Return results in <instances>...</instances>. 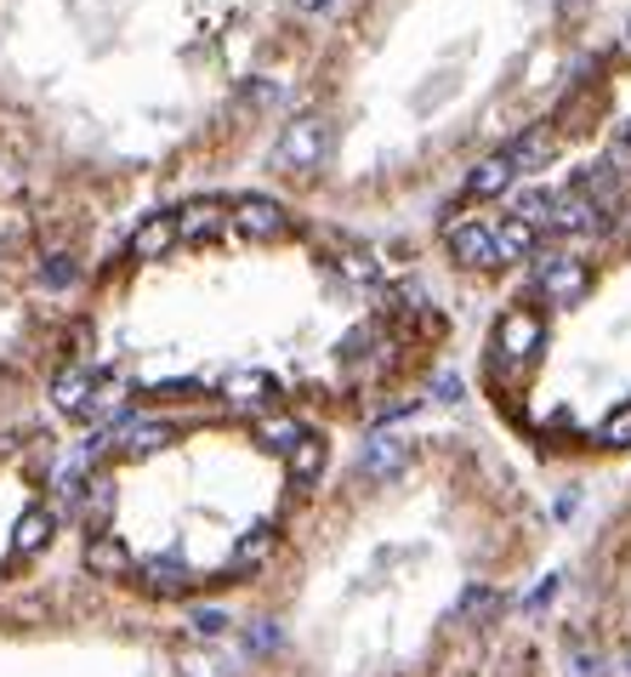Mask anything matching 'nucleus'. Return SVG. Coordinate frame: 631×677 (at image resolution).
Returning a JSON list of instances; mask_svg holds the SVG:
<instances>
[{"label":"nucleus","instance_id":"b1692460","mask_svg":"<svg viewBox=\"0 0 631 677\" xmlns=\"http://www.w3.org/2000/svg\"><path fill=\"white\" fill-rule=\"evenodd\" d=\"M279 644H284V633H279V620H268V615L246 620V655L268 660V655H279Z\"/></svg>","mask_w":631,"mask_h":677},{"label":"nucleus","instance_id":"a211bd4d","mask_svg":"<svg viewBox=\"0 0 631 677\" xmlns=\"http://www.w3.org/2000/svg\"><path fill=\"white\" fill-rule=\"evenodd\" d=\"M512 160H507V149L501 155H490V160H478L472 166V177H467V193H472V200H495V193H507L512 188Z\"/></svg>","mask_w":631,"mask_h":677},{"label":"nucleus","instance_id":"cd10ccee","mask_svg":"<svg viewBox=\"0 0 631 677\" xmlns=\"http://www.w3.org/2000/svg\"><path fill=\"white\" fill-rule=\"evenodd\" d=\"M342 273L359 279V285H381V262H375L370 251H348V257H342Z\"/></svg>","mask_w":631,"mask_h":677},{"label":"nucleus","instance_id":"39448f33","mask_svg":"<svg viewBox=\"0 0 631 677\" xmlns=\"http://www.w3.org/2000/svg\"><path fill=\"white\" fill-rule=\"evenodd\" d=\"M410 467V439H399V432H370V445L359 450V472L370 484H387V478H399Z\"/></svg>","mask_w":631,"mask_h":677},{"label":"nucleus","instance_id":"4c0bfd02","mask_svg":"<svg viewBox=\"0 0 631 677\" xmlns=\"http://www.w3.org/2000/svg\"><path fill=\"white\" fill-rule=\"evenodd\" d=\"M625 58H631V29H625Z\"/></svg>","mask_w":631,"mask_h":677},{"label":"nucleus","instance_id":"ddd939ff","mask_svg":"<svg viewBox=\"0 0 631 677\" xmlns=\"http://www.w3.org/2000/svg\"><path fill=\"white\" fill-rule=\"evenodd\" d=\"M171 439H177V427H171V421H126L120 432H109V445H120L131 461L154 456V450H166Z\"/></svg>","mask_w":631,"mask_h":677},{"label":"nucleus","instance_id":"4468645a","mask_svg":"<svg viewBox=\"0 0 631 677\" xmlns=\"http://www.w3.org/2000/svg\"><path fill=\"white\" fill-rule=\"evenodd\" d=\"M91 394H97V370H86V365H69V370H58V381H52L58 410H63V416H74V421H86Z\"/></svg>","mask_w":631,"mask_h":677},{"label":"nucleus","instance_id":"6ab92c4d","mask_svg":"<svg viewBox=\"0 0 631 677\" xmlns=\"http://www.w3.org/2000/svg\"><path fill=\"white\" fill-rule=\"evenodd\" d=\"M324 456H330V450H324L319 432H302V439L284 450V472H290V484H313V478L324 472Z\"/></svg>","mask_w":631,"mask_h":677},{"label":"nucleus","instance_id":"423d86ee","mask_svg":"<svg viewBox=\"0 0 631 677\" xmlns=\"http://www.w3.org/2000/svg\"><path fill=\"white\" fill-rule=\"evenodd\" d=\"M114 501H120V484H114L109 472H91L86 490H80V524H86V536H109Z\"/></svg>","mask_w":631,"mask_h":677},{"label":"nucleus","instance_id":"72a5a7b5","mask_svg":"<svg viewBox=\"0 0 631 677\" xmlns=\"http://www.w3.org/2000/svg\"><path fill=\"white\" fill-rule=\"evenodd\" d=\"M246 97H251V103H279V86L257 80V86H246Z\"/></svg>","mask_w":631,"mask_h":677},{"label":"nucleus","instance_id":"6e6552de","mask_svg":"<svg viewBox=\"0 0 631 677\" xmlns=\"http://www.w3.org/2000/svg\"><path fill=\"white\" fill-rule=\"evenodd\" d=\"M450 257L461 268H501L495 257V228H483V222H455L450 228Z\"/></svg>","mask_w":631,"mask_h":677},{"label":"nucleus","instance_id":"f8f14e48","mask_svg":"<svg viewBox=\"0 0 631 677\" xmlns=\"http://www.w3.org/2000/svg\"><path fill=\"white\" fill-rule=\"evenodd\" d=\"M193 580H200V575H193V564L188 558H171V552H160V558L142 564V587L160 593V598H182Z\"/></svg>","mask_w":631,"mask_h":677},{"label":"nucleus","instance_id":"4be33fe9","mask_svg":"<svg viewBox=\"0 0 631 677\" xmlns=\"http://www.w3.org/2000/svg\"><path fill=\"white\" fill-rule=\"evenodd\" d=\"M495 257L501 262H523V257H535V228H529V222H501L495 228Z\"/></svg>","mask_w":631,"mask_h":677},{"label":"nucleus","instance_id":"1a4fd4ad","mask_svg":"<svg viewBox=\"0 0 631 677\" xmlns=\"http://www.w3.org/2000/svg\"><path fill=\"white\" fill-rule=\"evenodd\" d=\"M52 536H58V512L46 507V501H34V507L12 524V558L23 564V558L46 552V547H52Z\"/></svg>","mask_w":631,"mask_h":677},{"label":"nucleus","instance_id":"f3484780","mask_svg":"<svg viewBox=\"0 0 631 677\" xmlns=\"http://www.w3.org/2000/svg\"><path fill=\"white\" fill-rule=\"evenodd\" d=\"M222 394H228V405L257 410V405H273V399H279V381H273L268 370H233V376L222 381Z\"/></svg>","mask_w":631,"mask_h":677},{"label":"nucleus","instance_id":"2f4dec72","mask_svg":"<svg viewBox=\"0 0 631 677\" xmlns=\"http://www.w3.org/2000/svg\"><path fill=\"white\" fill-rule=\"evenodd\" d=\"M552 598H558V575H547V580H541V587H535V593H529V604H523V609H547Z\"/></svg>","mask_w":631,"mask_h":677},{"label":"nucleus","instance_id":"f03ea898","mask_svg":"<svg viewBox=\"0 0 631 677\" xmlns=\"http://www.w3.org/2000/svg\"><path fill=\"white\" fill-rule=\"evenodd\" d=\"M547 348V319L535 308H507L501 325H495V359L507 365H529Z\"/></svg>","mask_w":631,"mask_h":677},{"label":"nucleus","instance_id":"a878e982","mask_svg":"<svg viewBox=\"0 0 631 677\" xmlns=\"http://www.w3.org/2000/svg\"><path fill=\"white\" fill-rule=\"evenodd\" d=\"M518 222H529V228H541V222H552V193H541V188H529L523 200H518Z\"/></svg>","mask_w":631,"mask_h":677},{"label":"nucleus","instance_id":"aec40b11","mask_svg":"<svg viewBox=\"0 0 631 677\" xmlns=\"http://www.w3.org/2000/svg\"><path fill=\"white\" fill-rule=\"evenodd\" d=\"M598 222V206L587 200V193H552V222L547 228H558V233H587Z\"/></svg>","mask_w":631,"mask_h":677},{"label":"nucleus","instance_id":"bb28decb","mask_svg":"<svg viewBox=\"0 0 631 677\" xmlns=\"http://www.w3.org/2000/svg\"><path fill=\"white\" fill-rule=\"evenodd\" d=\"M188 633L193 638H222L228 633V615L222 609H188Z\"/></svg>","mask_w":631,"mask_h":677},{"label":"nucleus","instance_id":"9b49d317","mask_svg":"<svg viewBox=\"0 0 631 677\" xmlns=\"http://www.w3.org/2000/svg\"><path fill=\"white\" fill-rule=\"evenodd\" d=\"M86 569L97 580H126L137 569V558H131V547L120 536H86Z\"/></svg>","mask_w":631,"mask_h":677},{"label":"nucleus","instance_id":"e433bc0d","mask_svg":"<svg viewBox=\"0 0 631 677\" xmlns=\"http://www.w3.org/2000/svg\"><path fill=\"white\" fill-rule=\"evenodd\" d=\"M290 7H297V12H330L335 0H290Z\"/></svg>","mask_w":631,"mask_h":677},{"label":"nucleus","instance_id":"5701e85b","mask_svg":"<svg viewBox=\"0 0 631 677\" xmlns=\"http://www.w3.org/2000/svg\"><path fill=\"white\" fill-rule=\"evenodd\" d=\"M302 432H308V427H302V421H290V416H262V421H257V439H262L268 450H279V456L297 445Z\"/></svg>","mask_w":631,"mask_h":677},{"label":"nucleus","instance_id":"7ed1b4c3","mask_svg":"<svg viewBox=\"0 0 631 677\" xmlns=\"http://www.w3.org/2000/svg\"><path fill=\"white\" fill-rule=\"evenodd\" d=\"M228 217H233L239 233H246V239H262V246H273V239L290 233V211H284L279 200H268V193H239Z\"/></svg>","mask_w":631,"mask_h":677},{"label":"nucleus","instance_id":"473e14b6","mask_svg":"<svg viewBox=\"0 0 631 677\" xmlns=\"http://www.w3.org/2000/svg\"><path fill=\"white\" fill-rule=\"evenodd\" d=\"M46 285H74V262H69V257H52V268H46Z\"/></svg>","mask_w":631,"mask_h":677},{"label":"nucleus","instance_id":"9d476101","mask_svg":"<svg viewBox=\"0 0 631 677\" xmlns=\"http://www.w3.org/2000/svg\"><path fill=\"white\" fill-rule=\"evenodd\" d=\"M171 246H177V211H160V217H149V222H137L126 257H131V262H160Z\"/></svg>","mask_w":631,"mask_h":677},{"label":"nucleus","instance_id":"58836bf2","mask_svg":"<svg viewBox=\"0 0 631 677\" xmlns=\"http://www.w3.org/2000/svg\"><path fill=\"white\" fill-rule=\"evenodd\" d=\"M625 671H631V644H625Z\"/></svg>","mask_w":631,"mask_h":677},{"label":"nucleus","instance_id":"c85d7f7f","mask_svg":"<svg viewBox=\"0 0 631 677\" xmlns=\"http://www.w3.org/2000/svg\"><path fill=\"white\" fill-rule=\"evenodd\" d=\"M598 671H603V655L598 649H580V644L569 649V677H598Z\"/></svg>","mask_w":631,"mask_h":677},{"label":"nucleus","instance_id":"7c9ffc66","mask_svg":"<svg viewBox=\"0 0 631 677\" xmlns=\"http://www.w3.org/2000/svg\"><path fill=\"white\" fill-rule=\"evenodd\" d=\"M432 394H439L444 405H455V399H461V376H450V370H444V376H432Z\"/></svg>","mask_w":631,"mask_h":677},{"label":"nucleus","instance_id":"20e7f679","mask_svg":"<svg viewBox=\"0 0 631 677\" xmlns=\"http://www.w3.org/2000/svg\"><path fill=\"white\" fill-rule=\"evenodd\" d=\"M535 285H541V297H547V302L574 308V302L592 290V273H587V262H574V257H541Z\"/></svg>","mask_w":631,"mask_h":677},{"label":"nucleus","instance_id":"f704fd0d","mask_svg":"<svg viewBox=\"0 0 631 677\" xmlns=\"http://www.w3.org/2000/svg\"><path fill=\"white\" fill-rule=\"evenodd\" d=\"M182 671H188V677H222V671H217L211 660H200V655H188V660H182Z\"/></svg>","mask_w":631,"mask_h":677},{"label":"nucleus","instance_id":"412c9836","mask_svg":"<svg viewBox=\"0 0 631 677\" xmlns=\"http://www.w3.org/2000/svg\"><path fill=\"white\" fill-rule=\"evenodd\" d=\"M501 604H507V598H501L495 587H483V580H478V587H467V593H461L455 620H461V626H490V620L501 615Z\"/></svg>","mask_w":631,"mask_h":677},{"label":"nucleus","instance_id":"c9c22d12","mask_svg":"<svg viewBox=\"0 0 631 677\" xmlns=\"http://www.w3.org/2000/svg\"><path fill=\"white\" fill-rule=\"evenodd\" d=\"M415 410V399H399V405H381L375 410V421H399V416H410Z\"/></svg>","mask_w":631,"mask_h":677},{"label":"nucleus","instance_id":"393cba45","mask_svg":"<svg viewBox=\"0 0 631 677\" xmlns=\"http://www.w3.org/2000/svg\"><path fill=\"white\" fill-rule=\"evenodd\" d=\"M598 445H603V450H631V399L614 405V410L598 421Z\"/></svg>","mask_w":631,"mask_h":677},{"label":"nucleus","instance_id":"c756f323","mask_svg":"<svg viewBox=\"0 0 631 677\" xmlns=\"http://www.w3.org/2000/svg\"><path fill=\"white\" fill-rule=\"evenodd\" d=\"M609 166H614V171L631 166V120H625V126L614 131V142H609ZM625 177H631V171H625Z\"/></svg>","mask_w":631,"mask_h":677},{"label":"nucleus","instance_id":"0eeeda50","mask_svg":"<svg viewBox=\"0 0 631 677\" xmlns=\"http://www.w3.org/2000/svg\"><path fill=\"white\" fill-rule=\"evenodd\" d=\"M273 547H279V529L273 524H251L246 536L233 541V552L222 558V575H257L273 558Z\"/></svg>","mask_w":631,"mask_h":677},{"label":"nucleus","instance_id":"dca6fc26","mask_svg":"<svg viewBox=\"0 0 631 677\" xmlns=\"http://www.w3.org/2000/svg\"><path fill=\"white\" fill-rule=\"evenodd\" d=\"M552 155H558V137L547 131V126H529L512 149H507V160H512V171H547L552 166Z\"/></svg>","mask_w":631,"mask_h":677},{"label":"nucleus","instance_id":"f257e3e1","mask_svg":"<svg viewBox=\"0 0 631 677\" xmlns=\"http://www.w3.org/2000/svg\"><path fill=\"white\" fill-rule=\"evenodd\" d=\"M324 155H330V120H319V115L290 120V126L279 131V142H273V160H279L284 171H319Z\"/></svg>","mask_w":631,"mask_h":677},{"label":"nucleus","instance_id":"2eb2a0df","mask_svg":"<svg viewBox=\"0 0 631 677\" xmlns=\"http://www.w3.org/2000/svg\"><path fill=\"white\" fill-rule=\"evenodd\" d=\"M222 222H228V206H222V200H193V206H182V211H177V246L211 239Z\"/></svg>","mask_w":631,"mask_h":677}]
</instances>
